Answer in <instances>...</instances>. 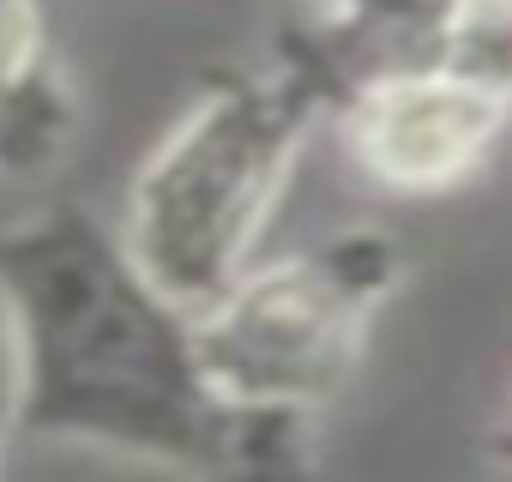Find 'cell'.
<instances>
[{"mask_svg":"<svg viewBox=\"0 0 512 482\" xmlns=\"http://www.w3.org/2000/svg\"><path fill=\"white\" fill-rule=\"evenodd\" d=\"M31 79V0H0V115Z\"/></svg>","mask_w":512,"mask_h":482,"instance_id":"6","label":"cell"},{"mask_svg":"<svg viewBox=\"0 0 512 482\" xmlns=\"http://www.w3.org/2000/svg\"><path fill=\"white\" fill-rule=\"evenodd\" d=\"M440 73L476 85L512 115V0H458L440 43Z\"/></svg>","mask_w":512,"mask_h":482,"instance_id":"5","label":"cell"},{"mask_svg":"<svg viewBox=\"0 0 512 482\" xmlns=\"http://www.w3.org/2000/svg\"><path fill=\"white\" fill-rule=\"evenodd\" d=\"M404 284V248L386 229H338L314 248L241 272L193 314V356L211 392L260 422H296L344 392L368 326Z\"/></svg>","mask_w":512,"mask_h":482,"instance_id":"2","label":"cell"},{"mask_svg":"<svg viewBox=\"0 0 512 482\" xmlns=\"http://www.w3.org/2000/svg\"><path fill=\"white\" fill-rule=\"evenodd\" d=\"M326 103L332 85L308 55L253 67L211 85L145 163L127 217V260L187 320L247 272Z\"/></svg>","mask_w":512,"mask_h":482,"instance_id":"1","label":"cell"},{"mask_svg":"<svg viewBox=\"0 0 512 482\" xmlns=\"http://www.w3.org/2000/svg\"><path fill=\"white\" fill-rule=\"evenodd\" d=\"M452 13L458 0H314L308 61L332 85V103H344L374 79L440 67Z\"/></svg>","mask_w":512,"mask_h":482,"instance_id":"4","label":"cell"},{"mask_svg":"<svg viewBox=\"0 0 512 482\" xmlns=\"http://www.w3.org/2000/svg\"><path fill=\"white\" fill-rule=\"evenodd\" d=\"M350 157L392 193H446L470 181L512 115L482 97L476 85L428 67V73H398L350 91L338 103Z\"/></svg>","mask_w":512,"mask_h":482,"instance_id":"3","label":"cell"}]
</instances>
